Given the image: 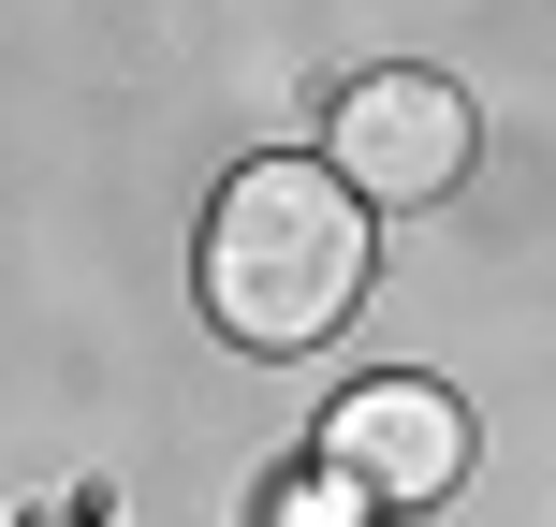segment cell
Here are the masks:
<instances>
[{
	"label": "cell",
	"mask_w": 556,
	"mask_h": 527,
	"mask_svg": "<svg viewBox=\"0 0 556 527\" xmlns=\"http://www.w3.org/2000/svg\"><path fill=\"white\" fill-rule=\"evenodd\" d=\"M366 293V191L337 162H250L205 205V323L235 352H323Z\"/></svg>",
	"instance_id": "obj_1"
},
{
	"label": "cell",
	"mask_w": 556,
	"mask_h": 527,
	"mask_svg": "<svg viewBox=\"0 0 556 527\" xmlns=\"http://www.w3.org/2000/svg\"><path fill=\"white\" fill-rule=\"evenodd\" d=\"M323 162L352 176L366 205H440L469 176V103L440 74H352L323 103Z\"/></svg>",
	"instance_id": "obj_2"
},
{
	"label": "cell",
	"mask_w": 556,
	"mask_h": 527,
	"mask_svg": "<svg viewBox=\"0 0 556 527\" xmlns=\"http://www.w3.org/2000/svg\"><path fill=\"white\" fill-rule=\"evenodd\" d=\"M323 469H352L381 513H425V499L469 484V411L440 381H352L323 411Z\"/></svg>",
	"instance_id": "obj_3"
},
{
	"label": "cell",
	"mask_w": 556,
	"mask_h": 527,
	"mask_svg": "<svg viewBox=\"0 0 556 527\" xmlns=\"http://www.w3.org/2000/svg\"><path fill=\"white\" fill-rule=\"evenodd\" d=\"M352 499H366L352 469H307V484H278V513H264V527H366Z\"/></svg>",
	"instance_id": "obj_4"
}]
</instances>
